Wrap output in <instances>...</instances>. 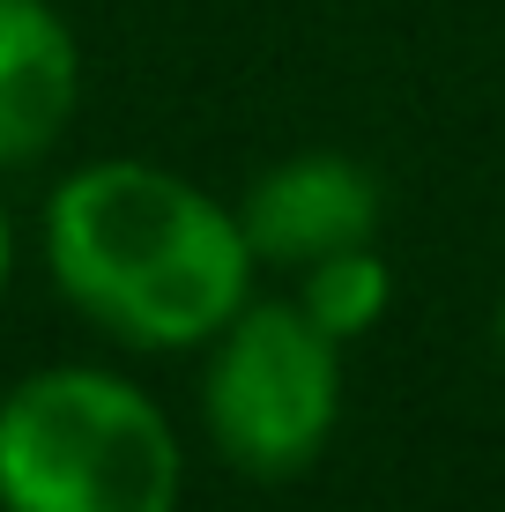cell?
Segmentation results:
<instances>
[{"label":"cell","instance_id":"cell-1","mask_svg":"<svg viewBox=\"0 0 505 512\" xmlns=\"http://www.w3.org/2000/svg\"><path fill=\"white\" fill-rule=\"evenodd\" d=\"M45 275L119 349H208L253 297V238L231 201L142 156H97L45 193Z\"/></svg>","mask_w":505,"mask_h":512},{"label":"cell","instance_id":"cell-2","mask_svg":"<svg viewBox=\"0 0 505 512\" xmlns=\"http://www.w3.org/2000/svg\"><path fill=\"white\" fill-rule=\"evenodd\" d=\"M186 446L142 379L45 364L0 394V512H179Z\"/></svg>","mask_w":505,"mask_h":512},{"label":"cell","instance_id":"cell-3","mask_svg":"<svg viewBox=\"0 0 505 512\" xmlns=\"http://www.w3.org/2000/svg\"><path fill=\"white\" fill-rule=\"evenodd\" d=\"M201 423L223 468L246 483H290L327 453L342 423V342L298 297H246L208 342Z\"/></svg>","mask_w":505,"mask_h":512},{"label":"cell","instance_id":"cell-4","mask_svg":"<svg viewBox=\"0 0 505 512\" xmlns=\"http://www.w3.org/2000/svg\"><path fill=\"white\" fill-rule=\"evenodd\" d=\"M379 216H387L379 171L342 149H298L238 193V223L268 268H312L327 253L372 245Z\"/></svg>","mask_w":505,"mask_h":512},{"label":"cell","instance_id":"cell-5","mask_svg":"<svg viewBox=\"0 0 505 512\" xmlns=\"http://www.w3.org/2000/svg\"><path fill=\"white\" fill-rule=\"evenodd\" d=\"M82 112V38L52 0H0V171L67 141Z\"/></svg>","mask_w":505,"mask_h":512},{"label":"cell","instance_id":"cell-6","mask_svg":"<svg viewBox=\"0 0 505 512\" xmlns=\"http://www.w3.org/2000/svg\"><path fill=\"white\" fill-rule=\"evenodd\" d=\"M298 305L320 320L335 342H357L387 320L394 305V268L379 260V245H350V253H327L298 268Z\"/></svg>","mask_w":505,"mask_h":512},{"label":"cell","instance_id":"cell-7","mask_svg":"<svg viewBox=\"0 0 505 512\" xmlns=\"http://www.w3.org/2000/svg\"><path fill=\"white\" fill-rule=\"evenodd\" d=\"M8 282H15V216L0 201V297H8Z\"/></svg>","mask_w":505,"mask_h":512},{"label":"cell","instance_id":"cell-8","mask_svg":"<svg viewBox=\"0 0 505 512\" xmlns=\"http://www.w3.org/2000/svg\"><path fill=\"white\" fill-rule=\"evenodd\" d=\"M498 357H505V290H498Z\"/></svg>","mask_w":505,"mask_h":512}]
</instances>
